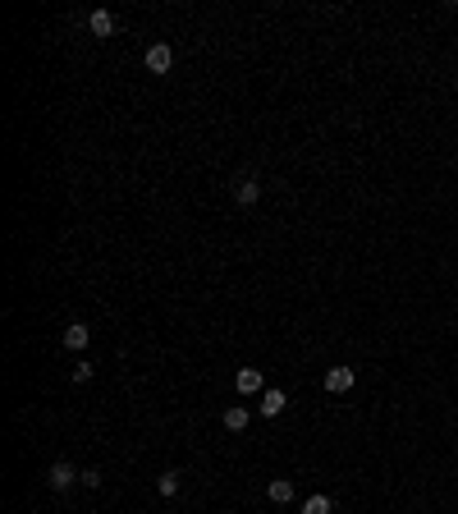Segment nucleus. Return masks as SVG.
Returning a JSON list of instances; mask_svg holds the SVG:
<instances>
[{
    "label": "nucleus",
    "instance_id": "3",
    "mask_svg": "<svg viewBox=\"0 0 458 514\" xmlns=\"http://www.w3.org/2000/svg\"><path fill=\"white\" fill-rule=\"evenodd\" d=\"M78 478H83V473H78L74 464H64V459H60V464H51V473H46V482H51L55 491H69Z\"/></svg>",
    "mask_w": 458,
    "mask_h": 514
},
{
    "label": "nucleus",
    "instance_id": "13",
    "mask_svg": "<svg viewBox=\"0 0 458 514\" xmlns=\"http://www.w3.org/2000/svg\"><path fill=\"white\" fill-rule=\"evenodd\" d=\"M78 482L92 487V491H101V469H83V478H78Z\"/></svg>",
    "mask_w": 458,
    "mask_h": 514
},
{
    "label": "nucleus",
    "instance_id": "5",
    "mask_svg": "<svg viewBox=\"0 0 458 514\" xmlns=\"http://www.w3.org/2000/svg\"><path fill=\"white\" fill-rule=\"evenodd\" d=\"M147 69H151V74H170V69H174V51H170L165 42H156L151 51H147Z\"/></svg>",
    "mask_w": 458,
    "mask_h": 514
},
{
    "label": "nucleus",
    "instance_id": "11",
    "mask_svg": "<svg viewBox=\"0 0 458 514\" xmlns=\"http://www.w3.org/2000/svg\"><path fill=\"white\" fill-rule=\"evenodd\" d=\"M156 491H161V496H179V473H161V478H156Z\"/></svg>",
    "mask_w": 458,
    "mask_h": 514
},
{
    "label": "nucleus",
    "instance_id": "6",
    "mask_svg": "<svg viewBox=\"0 0 458 514\" xmlns=\"http://www.w3.org/2000/svg\"><path fill=\"white\" fill-rule=\"evenodd\" d=\"M87 28H92L96 37H110L115 33V14L110 9H92V14H87Z\"/></svg>",
    "mask_w": 458,
    "mask_h": 514
},
{
    "label": "nucleus",
    "instance_id": "2",
    "mask_svg": "<svg viewBox=\"0 0 458 514\" xmlns=\"http://www.w3.org/2000/svg\"><path fill=\"white\" fill-rule=\"evenodd\" d=\"M353 386H357L353 367H330V372H326V391L330 395H344V391H353Z\"/></svg>",
    "mask_w": 458,
    "mask_h": 514
},
{
    "label": "nucleus",
    "instance_id": "8",
    "mask_svg": "<svg viewBox=\"0 0 458 514\" xmlns=\"http://www.w3.org/2000/svg\"><path fill=\"white\" fill-rule=\"evenodd\" d=\"M285 391H261V413H266V418H280V413H285Z\"/></svg>",
    "mask_w": 458,
    "mask_h": 514
},
{
    "label": "nucleus",
    "instance_id": "4",
    "mask_svg": "<svg viewBox=\"0 0 458 514\" xmlns=\"http://www.w3.org/2000/svg\"><path fill=\"white\" fill-rule=\"evenodd\" d=\"M257 198H261V184L252 179V174H239V179H234V202H239V207H252Z\"/></svg>",
    "mask_w": 458,
    "mask_h": 514
},
{
    "label": "nucleus",
    "instance_id": "7",
    "mask_svg": "<svg viewBox=\"0 0 458 514\" xmlns=\"http://www.w3.org/2000/svg\"><path fill=\"white\" fill-rule=\"evenodd\" d=\"M87 340H92V331H87L83 322H69V326H64V349H87Z\"/></svg>",
    "mask_w": 458,
    "mask_h": 514
},
{
    "label": "nucleus",
    "instance_id": "9",
    "mask_svg": "<svg viewBox=\"0 0 458 514\" xmlns=\"http://www.w3.org/2000/svg\"><path fill=\"white\" fill-rule=\"evenodd\" d=\"M266 496L275 501V505H289V501H294V482H289V478H270Z\"/></svg>",
    "mask_w": 458,
    "mask_h": 514
},
{
    "label": "nucleus",
    "instance_id": "1",
    "mask_svg": "<svg viewBox=\"0 0 458 514\" xmlns=\"http://www.w3.org/2000/svg\"><path fill=\"white\" fill-rule=\"evenodd\" d=\"M234 386H239V395H261L266 391V376H261V367H239Z\"/></svg>",
    "mask_w": 458,
    "mask_h": 514
},
{
    "label": "nucleus",
    "instance_id": "10",
    "mask_svg": "<svg viewBox=\"0 0 458 514\" xmlns=\"http://www.w3.org/2000/svg\"><path fill=\"white\" fill-rule=\"evenodd\" d=\"M225 428L229 432H243V428H248V409H243V404H234V409L225 413Z\"/></svg>",
    "mask_w": 458,
    "mask_h": 514
},
{
    "label": "nucleus",
    "instance_id": "12",
    "mask_svg": "<svg viewBox=\"0 0 458 514\" xmlns=\"http://www.w3.org/2000/svg\"><path fill=\"white\" fill-rule=\"evenodd\" d=\"M335 505H330V496H307V505H303V514H330Z\"/></svg>",
    "mask_w": 458,
    "mask_h": 514
},
{
    "label": "nucleus",
    "instance_id": "14",
    "mask_svg": "<svg viewBox=\"0 0 458 514\" xmlns=\"http://www.w3.org/2000/svg\"><path fill=\"white\" fill-rule=\"evenodd\" d=\"M74 381H92V363H78L74 367Z\"/></svg>",
    "mask_w": 458,
    "mask_h": 514
}]
</instances>
